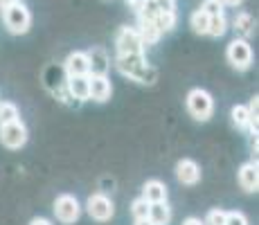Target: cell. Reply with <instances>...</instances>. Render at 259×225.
Segmentation results:
<instances>
[{
	"mask_svg": "<svg viewBox=\"0 0 259 225\" xmlns=\"http://www.w3.org/2000/svg\"><path fill=\"white\" fill-rule=\"evenodd\" d=\"M115 66L124 77H131L140 83H153L158 77L156 70L149 66L147 59H144V52H140V54H117Z\"/></svg>",
	"mask_w": 259,
	"mask_h": 225,
	"instance_id": "obj_1",
	"label": "cell"
},
{
	"mask_svg": "<svg viewBox=\"0 0 259 225\" xmlns=\"http://www.w3.org/2000/svg\"><path fill=\"white\" fill-rule=\"evenodd\" d=\"M0 9H3L5 27L12 34H27L29 32V27H32V14H29V9L25 7L21 0L3 5Z\"/></svg>",
	"mask_w": 259,
	"mask_h": 225,
	"instance_id": "obj_2",
	"label": "cell"
},
{
	"mask_svg": "<svg viewBox=\"0 0 259 225\" xmlns=\"http://www.w3.org/2000/svg\"><path fill=\"white\" fill-rule=\"evenodd\" d=\"M187 111L194 119L198 122H207L214 113V99L207 90H201V88H194L192 93L187 95Z\"/></svg>",
	"mask_w": 259,
	"mask_h": 225,
	"instance_id": "obj_3",
	"label": "cell"
},
{
	"mask_svg": "<svg viewBox=\"0 0 259 225\" xmlns=\"http://www.w3.org/2000/svg\"><path fill=\"white\" fill-rule=\"evenodd\" d=\"M226 57L232 68L246 70V68H250V63H252V48L246 38H235V41L228 45Z\"/></svg>",
	"mask_w": 259,
	"mask_h": 225,
	"instance_id": "obj_4",
	"label": "cell"
},
{
	"mask_svg": "<svg viewBox=\"0 0 259 225\" xmlns=\"http://www.w3.org/2000/svg\"><path fill=\"white\" fill-rule=\"evenodd\" d=\"M0 142L7 149H21L27 142V128L21 119H14L9 124H0Z\"/></svg>",
	"mask_w": 259,
	"mask_h": 225,
	"instance_id": "obj_5",
	"label": "cell"
},
{
	"mask_svg": "<svg viewBox=\"0 0 259 225\" xmlns=\"http://www.w3.org/2000/svg\"><path fill=\"white\" fill-rule=\"evenodd\" d=\"M115 48H117V54H140L144 52V43L138 34L136 27H122L117 32V38H115Z\"/></svg>",
	"mask_w": 259,
	"mask_h": 225,
	"instance_id": "obj_6",
	"label": "cell"
},
{
	"mask_svg": "<svg viewBox=\"0 0 259 225\" xmlns=\"http://www.w3.org/2000/svg\"><path fill=\"white\" fill-rule=\"evenodd\" d=\"M54 214H57V218L61 223H74L79 218V214H81V205L70 194H61L54 201Z\"/></svg>",
	"mask_w": 259,
	"mask_h": 225,
	"instance_id": "obj_7",
	"label": "cell"
},
{
	"mask_svg": "<svg viewBox=\"0 0 259 225\" xmlns=\"http://www.w3.org/2000/svg\"><path fill=\"white\" fill-rule=\"evenodd\" d=\"M86 209L88 214H91V218L95 221H111L113 218V212H115V207H113V201L108 196H104V194H93L91 198H88L86 203Z\"/></svg>",
	"mask_w": 259,
	"mask_h": 225,
	"instance_id": "obj_8",
	"label": "cell"
},
{
	"mask_svg": "<svg viewBox=\"0 0 259 225\" xmlns=\"http://www.w3.org/2000/svg\"><path fill=\"white\" fill-rule=\"evenodd\" d=\"M113 93L111 79L106 74H88V99L93 102H108Z\"/></svg>",
	"mask_w": 259,
	"mask_h": 225,
	"instance_id": "obj_9",
	"label": "cell"
},
{
	"mask_svg": "<svg viewBox=\"0 0 259 225\" xmlns=\"http://www.w3.org/2000/svg\"><path fill=\"white\" fill-rule=\"evenodd\" d=\"M176 178L181 180L183 185H196L198 180H201V167L189 158L181 160V162L176 164Z\"/></svg>",
	"mask_w": 259,
	"mask_h": 225,
	"instance_id": "obj_10",
	"label": "cell"
},
{
	"mask_svg": "<svg viewBox=\"0 0 259 225\" xmlns=\"http://www.w3.org/2000/svg\"><path fill=\"white\" fill-rule=\"evenodd\" d=\"M88 54V70L91 72L88 74H106L108 68H111V59H108V54L104 52L102 48H93Z\"/></svg>",
	"mask_w": 259,
	"mask_h": 225,
	"instance_id": "obj_11",
	"label": "cell"
},
{
	"mask_svg": "<svg viewBox=\"0 0 259 225\" xmlns=\"http://www.w3.org/2000/svg\"><path fill=\"white\" fill-rule=\"evenodd\" d=\"M66 72L68 77H81V74H88V54L86 52H72L68 54L66 59Z\"/></svg>",
	"mask_w": 259,
	"mask_h": 225,
	"instance_id": "obj_12",
	"label": "cell"
},
{
	"mask_svg": "<svg viewBox=\"0 0 259 225\" xmlns=\"http://www.w3.org/2000/svg\"><path fill=\"white\" fill-rule=\"evenodd\" d=\"M239 185L246 192H257L259 187V171H257V162H248L239 169Z\"/></svg>",
	"mask_w": 259,
	"mask_h": 225,
	"instance_id": "obj_13",
	"label": "cell"
},
{
	"mask_svg": "<svg viewBox=\"0 0 259 225\" xmlns=\"http://www.w3.org/2000/svg\"><path fill=\"white\" fill-rule=\"evenodd\" d=\"M66 90L72 99H77V102H86L88 99V74H81V77H68Z\"/></svg>",
	"mask_w": 259,
	"mask_h": 225,
	"instance_id": "obj_14",
	"label": "cell"
},
{
	"mask_svg": "<svg viewBox=\"0 0 259 225\" xmlns=\"http://www.w3.org/2000/svg\"><path fill=\"white\" fill-rule=\"evenodd\" d=\"M142 198L147 203H160L167 201V187L160 180H147L142 187Z\"/></svg>",
	"mask_w": 259,
	"mask_h": 225,
	"instance_id": "obj_15",
	"label": "cell"
},
{
	"mask_svg": "<svg viewBox=\"0 0 259 225\" xmlns=\"http://www.w3.org/2000/svg\"><path fill=\"white\" fill-rule=\"evenodd\" d=\"M147 218L153 225H169V223H171V209H169L167 201L149 203V216Z\"/></svg>",
	"mask_w": 259,
	"mask_h": 225,
	"instance_id": "obj_16",
	"label": "cell"
},
{
	"mask_svg": "<svg viewBox=\"0 0 259 225\" xmlns=\"http://www.w3.org/2000/svg\"><path fill=\"white\" fill-rule=\"evenodd\" d=\"M136 29H138V34H140V38H142L144 45L158 43V41H160V36H162V32L158 29L156 21H147V18H140V23H138Z\"/></svg>",
	"mask_w": 259,
	"mask_h": 225,
	"instance_id": "obj_17",
	"label": "cell"
},
{
	"mask_svg": "<svg viewBox=\"0 0 259 225\" xmlns=\"http://www.w3.org/2000/svg\"><path fill=\"white\" fill-rule=\"evenodd\" d=\"M232 25H235V29L239 34H243V36H250V34L255 32V18L248 12H239L235 16V21H232Z\"/></svg>",
	"mask_w": 259,
	"mask_h": 225,
	"instance_id": "obj_18",
	"label": "cell"
},
{
	"mask_svg": "<svg viewBox=\"0 0 259 225\" xmlns=\"http://www.w3.org/2000/svg\"><path fill=\"white\" fill-rule=\"evenodd\" d=\"M189 25H192V29L196 34H207V25H210V16H207L203 9H196V12L192 14V18H189Z\"/></svg>",
	"mask_w": 259,
	"mask_h": 225,
	"instance_id": "obj_19",
	"label": "cell"
},
{
	"mask_svg": "<svg viewBox=\"0 0 259 225\" xmlns=\"http://www.w3.org/2000/svg\"><path fill=\"white\" fill-rule=\"evenodd\" d=\"M228 29V21H226V14H219V16H210V25H207V34L214 38L223 36Z\"/></svg>",
	"mask_w": 259,
	"mask_h": 225,
	"instance_id": "obj_20",
	"label": "cell"
},
{
	"mask_svg": "<svg viewBox=\"0 0 259 225\" xmlns=\"http://www.w3.org/2000/svg\"><path fill=\"white\" fill-rule=\"evenodd\" d=\"M14 119H21V111L16 104L12 102H3L0 104V124H9Z\"/></svg>",
	"mask_w": 259,
	"mask_h": 225,
	"instance_id": "obj_21",
	"label": "cell"
},
{
	"mask_svg": "<svg viewBox=\"0 0 259 225\" xmlns=\"http://www.w3.org/2000/svg\"><path fill=\"white\" fill-rule=\"evenodd\" d=\"M232 122H235L237 128H248L250 126V113H248V106H237L232 108Z\"/></svg>",
	"mask_w": 259,
	"mask_h": 225,
	"instance_id": "obj_22",
	"label": "cell"
},
{
	"mask_svg": "<svg viewBox=\"0 0 259 225\" xmlns=\"http://www.w3.org/2000/svg\"><path fill=\"white\" fill-rule=\"evenodd\" d=\"M156 25L162 34L171 32V29L176 27V12H160L158 18H156Z\"/></svg>",
	"mask_w": 259,
	"mask_h": 225,
	"instance_id": "obj_23",
	"label": "cell"
},
{
	"mask_svg": "<svg viewBox=\"0 0 259 225\" xmlns=\"http://www.w3.org/2000/svg\"><path fill=\"white\" fill-rule=\"evenodd\" d=\"M131 214L136 221H140V218H147L149 216V203L144 201V198H136V201L131 203Z\"/></svg>",
	"mask_w": 259,
	"mask_h": 225,
	"instance_id": "obj_24",
	"label": "cell"
},
{
	"mask_svg": "<svg viewBox=\"0 0 259 225\" xmlns=\"http://www.w3.org/2000/svg\"><path fill=\"white\" fill-rule=\"evenodd\" d=\"M201 9L207 16H219V14H223V3L221 0H203Z\"/></svg>",
	"mask_w": 259,
	"mask_h": 225,
	"instance_id": "obj_25",
	"label": "cell"
},
{
	"mask_svg": "<svg viewBox=\"0 0 259 225\" xmlns=\"http://www.w3.org/2000/svg\"><path fill=\"white\" fill-rule=\"evenodd\" d=\"M203 225H226V212L223 209H210Z\"/></svg>",
	"mask_w": 259,
	"mask_h": 225,
	"instance_id": "obj_26",
	"label": "cell"
},
{
	"mask_svg": "<svg viewBox=\"0 0 259 225\" xmlns=\"http://www.w3.org/2000/svg\"><path fill=\"white\" fill-rule=\"evenodd\" d=\"M226 225H248V218L241 212H226Z\"/></svg>",
	"mask_w": 259,
	"mask_h": 225,
	"instance_id": "obj_27",
	"label": "cell"
},
{
	"mask_svg": "<svg viewBox=\"0 0 259 225\" xmlns=\"http://www.w3.org/2000/svg\"><path fill=\"white\" fill-rule=\"evenodd\" d=\"M160 12H176V0H156Z\"/></svg>",
	"mask_w": 259,
	"mask_h": 225,
	"instance_id": "obj_28",
	"label": "cell"
},
{
	"mask_svg": "<svg viewBox=\"0 0 259 225\" xmlns=\"http://www.w3.org/2000/svg\"><path fill=\"white\" fill-rule=\"evenodd\" d=\"M221 3H223V7H239L243 0H221Z\"/></svg>",
	"mask_w": 259,
	"mask_h": 225,
	"instance_id": "obj_29",
	"label": "cell"
},
{
	"mask_svg": "<svg viewBox=\"0 0 259 225\" xmlns=\"http://www.w3.org/2000/svg\"><path fill=\"white\" fill-rule=\"evenodd\" d=\"M183 225H203V221H201V218L189 216V218H185V221H183Z\"/></svg>",
	"mask_w": 259,
	"mask_h": 225,
	"instance_id": "obj_30",
	"label": "cell"
},
{
	"mask_svg": "<svg viewBox=\"0 0 259 225\" xmlns=\"http://www.w3.org/2000/svg\"><path fill=\"white\" fill-rule=\"evenodd\" d=\"M29 225H52V223H50L48 218H34V221L29 223Z\"/></svg>",
	"mask_w": 259,
	"mask_h": 225,
	"instance_id": "obj_31",
	"label": "cell"
},
{
	"mask_svg": "<svg viewBox=\"0 0 259 225\" xmlns=\"http://www.w3.org/2000/svg\"><path fill=\"white\" fill-rule=\"evenodd\" d=\"M136 225H153L149 218H140V221H136Z\"/></svg>",
	"mask_w": 259,
	"mask_h": 225,
	"instance_id": "obj_32",
	"label": "cell"
},
{
	"mask_svg": "<svg viewBox=\"0 0 259 225\" xmlns=\"http://www.w3.org/2000/svg\"><path fill=\"white\" fill-rule=\"evenodd\" d=\"M9 3H16V0H0V7H3V5H9Z\"/></svg>",
	"mask_w": 259,
	"mask_h": 225,
	"instance_id": "obj_33",
	"label": "cell"
}]
</instances>
